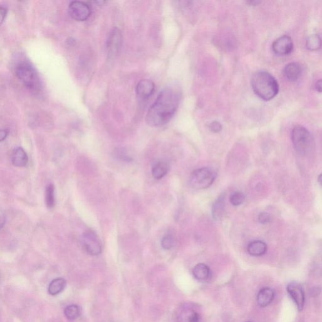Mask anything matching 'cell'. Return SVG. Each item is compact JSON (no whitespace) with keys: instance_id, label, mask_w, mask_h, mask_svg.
<instances>
[{"instance_id":"6da1fadb","label":"cell","mask_w":322,"mask_h":322,"mask_svg":"<svg viewBox=\"0 0 322 322\" xmlns=\"http://www.w3.org/2000/svg\"><path fill=\"white\" fill-rule=\"evenodd\" d=\"M182 96V91L176 86L165 88L147 112V124L156 127L168 123L177 111Z\"/></svg>"},{"instance_id":"7a4b0ae2","label":"cell","mask_w":322,"mask_h":322,"mask_svg":"<svg viewBox=\"0 0 322 322\" xmlns=\"http://www.w3.org/2000/svg\"><path fill=\"white\" fill-rule=\"evenodd\" d=\"M251 85L255 94L266 101L272 100L279 92L276 79L269 72L263 70L253 74Z\"/></svg>"},{"instance_id":"3957f363","label":"cell","mask_w":322,"mask_h":322,"mask_svg":"<svg viewBox=\"0 0 322 322\" xmlns=\"http://www.w3.org/2000/svg\"><path fill=\"white\" fill-rule=\"evenodd\" d=\"M15 71L17 78L31 92L37 93L41 91V81L38 75L29 63L23 62L18 64Z\"/></svg>"},{"instance_id":"277c9868","label":"cell","mask_w":322,"mask_h":322,"mask_svg":"<svg viewBox=\"0 0 322 322\" xmlns=\"http://www.w3.org/2000/svg\"><path fill=\"white\" fill-rule=\"evenodd\" d=\"M292 139L293 146L299 155L307 156L312 151L314 141L310 132L306 128L301 125L293 128Z\"/></svg>"},{"instance_id":"5b68a950","label":"cell","mask_w":322,"mask_h":322,"mask_svg":"<svg viewBox=\"0 0 322 322\" xmlns=\"http://www.w3.org/2000/svg\"><path fill=\"white\" fill-rule=\"evenodd\" d=\"M216 176L215 172L209 167L195 169L189 177V184L196 189L208 188L215 182Z\"/></svg>"},{"instance_id":"8992f818","label":"cell","mask_w":322,"mask_h":322,"mask_svg":"<svg viewBox=\"0 0 322 322\" xmlns=\"http://www.w3.org/2000/svg\"><path fill=\"white\" fill-rule=\"evenodd\" d=\"M81 240L84 250L88 254L91 255L100 254L102 250L100 240L93 231H86L81 236Z\"/></svg>"},{"instance_id":"52a82bcc","label":"cell","mask_w":322,"mask_h":322,"mask_svg":"<svg viewBox=\"0 0 322 322\" xmlns=\"http://www.w3.org/2000/svg\"><path fill=\"white\" fill-rule=\"evenodd\" d=\"M68 12L72 19L78 22L87 21L92 13L89 4L80 1L70 2L68 7Z\"/></svg>"},{"instance_id":"ba28073f","label":"cell","mask_w":322,"mask_h":322,"mask_svg":"<svg viewBox=\"0 0 322 322\" xmlns=\"http://www.w3.org/2000/svg\"><path fill=\"white\" fill-rule=\"evenodd\" d=\"M122 33L118 28L115 27L110 31L107 41V52L108 56L114 58L118 54L122 46Z\"/></svg>"},{"instance_id":"9c48e42d","label":"cell","mask_w":322,"mask_h":322,"mask_svg":"<svg viewBox=\"0 0 322 322\" xmlns=\"http://www.w3.org/2000/svg\"><path fill=\"white\" fill-rule=\"evenodd\" d=\"M287 292L293 301L296 304L298 310H303L304 305H305V296L301 284L297 282H292L288 284Z\"/></svg>"},{"instance_id":"30bf717a","label":"cell","mask_w":322,"mask_h":322,"mask_svg":"<svg viewBox=\"0 0 322 322\" xmlns=\"http://www.w3.org/2000/svg\"><path fill=\"white\" fill-rule=\"evenodd\" d=\"M273 52L279 56H286L293 51V43L292 38L284 35L277 39L272 45Z\"/></svg>"},{"instance_id":"8fae6325","label":"cell","mask_w":322,"mask_h":322,"mask_svg":"<svg viewBox=\"0 0 322 322\" xmlns=\"http://www.w3.org/2000/svg\"><path fill=\"white\" fill-rule=\"evenodd\" d=\"M154 90H155V85L153 81L149 79H143L137 85V96L140 100H146L153 95Z\"/></svg>"},{"instance_id":"7c38bea8","label":"cell","mask_w":322,"mask_h":322,"mask_svg":"<svg viewBox=\"0 0 322 322\" xmlns=\"http://www.w3.org/2000/svg\"><path fill=\"white\" fill-rule=\"evenodd\" d=\"M275 297V291L271 288H264L261 289L258 293L257 301L258 305L261 307H266L270 305Z\"/></svg>"},{"instance_id":"4fadbf2b","label":"cell","mask_w":322,"mask_h":322,"mask_svg":"<svg viewBox=\"0 0 322 322\" xmlns=\"http://www.w3.org/2000/svg\"><path fill=\"white\" fill-rule=\"evenodd\" d=\"M11 161L15 166L23 167L27 164L28 158L26 152L22 147H17L13 150Z\"/></svg>"},{"instance_id":"5bb4252c","label":"cell","mask_w":322,"mask_h":322,"mask_svg":"<svg viewBox=\"0 0 322 322\" xmlns=\"http://www.w3.org/2000/svg\"><path fill=\"white\" fill-rule=\"evenodd\" d=\"M302 72L301 66L299 63H292L286 66L284 69V74L288 80L295 81L301 76Z\"/></svg>"},{"instance_id":"9a60e30c","label":"cell","mask_w":322,"mask_h":322,"mask_svg":"<svg viewBox=\"0 0 322 322\" xmlns=\"http://www.w3.org/2000/svg\"><path fill=\"white\" fill-rule=\"evenodd\" d=\"M267 251H268L267 244L261 240H255V241L251 242L248 246V252L253 256H262L265 254Z\"/></svg>"},{"instance_id":"2e32d148","label":"cell","mask_w":322,"mask_h":322,"mask_svg":"<svg viewBox=\"0 0 322 322\" xmlns=\"http://www.w3.org/2000/svg\"><path fill=\"white\" fill-rule=\"evenodd\" d=\"M178 322H199L200 315L191 308H185L178 315Z\"/></svg>"},{"instance_id":"e0dca14e","label":"cell","mask_w":322,"mask_h":322,"mask_svg":"<svg viewBox=\"0 0 322 322\" xmlns=\"http://www.w3.org/2000/svg\"><path fill=\"white\" fill-rule=\"evenodd\" d=\"M193 275L195 278L199 281H206L210 276V270L206 264H198L193 268Z\"/></svg>"},{"instance_id":"ac0fdd59","label":"cell","mask_w":322,"mask_h":322,"mask_svg":"<svg viewBox=\"0 0 322 322\" xmlns=\"http://www.w3.org/2000/svg\"><path fill=\"white\" fill-rule=\"evenodd\" d=\"M169 165L165 161H160L154 165L152 169L153 177L156 180H161L168 173Z\"/></svg>"},{"instance_id":"d6986e66","label":"cell","mask_w":322,"mask_h":322,"mask_svg":"<svg viewBox=\"0 0 322 322\" xmlns=\"http://www.w3.org/2000/svg\"><path fill=\"white\" fill-rule=\"evenodd\" d=\"M225 211V196H219L212 207V217L214 220H220L224 215Z\"/></svg>"},{"instance_id":"ffe728a7","label":"cell","mask_w":322,"mask_h":322,"mask_svg":"<svg viewBox=\"0 0 322 322\" xmlns=\"http://www.w3.org/2000/svg\"><path fill=\"white\" fill-rule=\"evenodd\" d=\"M66 282L65 279L59 278L55 279L51 281L48 288V292L50 295L55 296L63 292L66 287Z\"/></svg>"},{"instance_id":"44dd1931","label":"cell","mask_w":322,"mask_h":322,"mask_svg":"<svg viewBox=\"0 0 322 322\" xmlns=\"http://www.w3.org/2000/svg\"><path fill=\"white\" fill-rule=\"evenodd\" d=\"M322 47V40L318 35H312L306 40V47L310 50H319Z\"/></svg>"},{"instance_id":"7402d4cb","label":"cell","mask_w":322,"mask_h":322,"mask_svg":"<svg viewBox=\"0 0 322 322\" xmlns=\"http://www.w3.org/2000/svg\"><path fill=\"white\" fill-rule=\"evenodd\" d=\"M81 310L79 306L75 305L68 306L65 310V315L69 321H74L80 316Z\"/></svg>"},{"instance_id":"603a6c76","label":"cell","mask_w":322,"mask_h":322,"mask_svg":"<svg viewBox=\"0 0 322 322\" xmlns=\"http://www.w3.org/2000/svg\"><path fill=\"white\" fill-rule=\"evenodd\" d=\"M46 204L48 208H52L55 205L54 186L50 184L46 188Z\"/></svg>"},{"instance_id":"cb8c5ba5","label":"cell","mask_w":322,"mask_h":322,"mask_svg":"<svg viewBox=\"0 0 322 322\" xmlns=\"http://www.w3.org/2000/svg\"><path fill=\"white\" fill-rule=\"evenodd\" d=\"M244 201L245 195L242 192H234L230 196V202L233 206H239V205L243 204Z\"/></svg>"},{"instance_id":"d4e9b609","label":"cell","mask_w":322,"mask_h":322,"mask_svg":"<svg viewBox=\"0 0 322 322\" xmlns=\"http://www.w3.org/2000/svg\"><path fill=\"white\" fill-rule=\"evenodd\" d=\"M174 238L171 234H166L163 237L161 245L163 249L165 250H169L174 246Z\"/></svg>"},{"instance_id":"484cf974","label":"cell","mask_w":322,"mask_h":322,"mask_svg":"<svg viewBox=\"0 0 322 322\" xmlns=\"http://www.w3.org/2000/svg\"><path fill=\"white\" fill-rule=\"evenodd\" d=\"M258 220L262 224H267L271 221V217L270 214L266 212H262L258 216Z\"/></svg>"},{"instance_id":"4316f807","label":"cell","mask_w":322,"mask_h":322,"mask_svg":"<svg viewBox=\"0 0 322 322\" xmlns=\"http://www.w3.org/2000/svg\"><path fill=\"white\" fill-rule=\"evenodd\" d=\"M209 129L214 133H218V132L222 131V125L221 123L217 122V121H213L209 125Z\"/></svg>"},{"instance_id":"83f0119b","label":"cell","mask_w":322,"mask_h":322,"mask_svg":"<svg viewBox=\"0 0 322 322\" xmlns=\"http://www.w3.org/2000/svg\"><path fill=\"white\" fill-rule=\"evenodd\" d=\"M7 12V8L2 6L0 7V22H1V24L3 23L4 20L5 19Z\"/></svg>"},{"instance_id":"f1b7e54d","label":"cell","mask_w":322,"mask_h":322,"mask_svg":"<svg viewBox=\"0 0 322 322\" xmlns=\"http://www.w3.org/2000/svg\"><path fill=\"white\" fill-rule=\"evenodd\" d=\"M8 135V130L3 129L1 131V133H0V138H1V141H3L4 139H6V138H7Z\"/></svg>"},{"instance_id":"f546056e","label":"cell","mask_w":322,"mask_h":322,"mask_svg":"<svg viewBox=\"0 0 322 322\" xmlns=\"http://www.w3.org/2000/svg\"><path fill=\"white\" fill-rule=\"evenodd\" d=\"M315 88L317 92H322V79L317 81L316 85H315Z\"/></svg>"},{"instance_id":"4dcf8cb0","label":"cell","mask_w":322,"mask_h":322,"mask_svg":"<svg viewBox=\"0 0 322 322\" xmlns=\"http://www.w3.org/2000/svg\"><path fill=\"white\" fill-rule=\"evenodd\" d=\"M321 292V288H315L314 289V290H312V295H314V296H317V295H319Z\"/></svg>"},{"instance_id":"1f68e13d","label":"cell","mask_w":322,"mask_h":322,"mask_svg":"<svg viewBox=\"0 0 322 322\" xmlns=\"http://www.w3.org/2000/svg\"><path fill=\"white\" fill-rule=\"evenodd\" d=\"M248 3L249 4H251V5H257V4L260 3V1H249L248 2Z\"/></svg>"},{"instance_id":"d6a6232c","label":"cell","mask_w":322,"mask_h":322,"mask_svg":"<svg viewBox=\"0 0 322 322\" xmlns=\"http://www.w3.org/2000/svg\"><path fill=\"white\" fill-rule=\"evenodd\" d=\"M318 182L322 186V173L320 174L318 177Z\"/></svg>"},{"instance_id":"836d02e7","label":"cell","mask_w":322,"mask_h":322,"mask_svg":"<svg viewBox=\"0 0 322 322\" xmlns=\"http://www.w3.org/2000/svg\"></svg>"}]
</instances>
